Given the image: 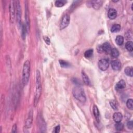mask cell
I'll list each match as a JSON object with an SVG mask.
<instances>
[{
  "instance_id": "4316f807",
  "label": "cell",
  "mask_w": 133,
  "mask_h": 133,
  "mask_svg": "<svg viewBox=\"0 0 133 133\" xmlns=\"http://www.w3.org/2000/svg\"><path fill=\"white\" fill-rule=\"evenodd\" d=\"M93 54V50L91 49H88V50L86 51L84 54V56L85 58H89L92 56Z\"/></svg>"
},
{
  "instance_id": "9c48e42d",
  "label": "cell",
  "mask_w": 133,
  "mask_h": 133,
  "mask_svg": "<svg viewBox=\"0 0 133 133\" xmlns=\"http://www.w3.org/2000/svg\"><path fill=\"white\" fill-rule=\"evenodd\" d=\"M118 15L117 11L114 8H110L108 12V17L110 19H114L117 18Z\"/></svg>"
},
{
  "instance_id": "ffe728a7",
  "label": "cell",
  "mask_w": 133,
  "mask_h": 133,
  "mask_svg": "<svg viewBox=\"0 0 133 133\" xmlns=\"http://www.w3.org/2000/svg\"><path fill=\"white\" fill-rule=\"evenodd\" d=\"M121 30V26L119 24H113L111 28V31L112 33L118 32Z\"/></svg>"
},
{
  "instance_id": "e0dca14e",
  "label": "cell",
  "mask_w": 133,
  "mask_h": 133,
  "mask_svg": "<svg viewBox=\"0 0 133 133\" xmlns=\"http://www.w3.org/2000/svg\"><path fill=\"white\" fill-rule=\"evenodd\" d=\"M126 87V83L124 80H122L117 83L116 88L117 89H123Z\"/></svg>"
},
{
  "instance_id": "6da1fadb",
  "label": "cell",
  "mask_w": 133,
  "mask_h": 133,
  "mask_svg": "<svg viewBox=\"0 0 133 133\" xmlns=\"http://www.w3.org/2000/svg\"><path fill=\"white\" fill-rule=\"evenodd\" d=\"M42 94V83L41 79V73L40 71L36 70V91L34 98V106L36 107L39 101Z\"/></svg>"
},
{
  "instance_id": "cb8c5ba5",
  "label": "cell",
  "mask_w": 133,
  "mask_h": 133,
  "mask_svg": "<svg viewBox=\"0 0 133 133\" xmlns=\"http://www.w3.org/2000/svg\"><path fill=\"white\" fill-rule=\"evenodd\" d=\"M126 49L129 51H132L133 50V43L132 41H128L125 44Z\"/></svg>"
},
{
  "instance_id": "3957f363",
  "label": "cell",
  "mask_w": 133,
  "mask_h": 133,
  "mask_svg": "<svg viewBox=\"0 0 133 133\" xmlns=\"http://www.w3.org/2000/svg\"><path fill=\"white\" fill-rule=\"evenodd\" d=\"M72 94L76 99L81 102L84 103L86 100L84 90L80 86H76L73 89Z\"/></svg>"
},
{
  "instance_id": "4fadbf2b",
  "label": "cell",
  "mask_w": 133,
  "mask_h": 133,
  "mask_svg": "<svg viewBox=\"0 0 133 133\" xmlns=\"http://www.w3.org/2000/svg\"><path fill=\"white\" fill-rule=\"evenodd\" d=\"M113 119L115 123L121 122L123 119V115L120 112H115L113 115Z\"/></svg>"
},
{
  "instance_id": "d6a6232c",
  "label": "cell",
  "mask_w": 133,
  "mask_h": 133,
  "mask_svg": "<svg viewBox=\"0 0 133 133\" xmlns=\"http://www.w3.org/2000/svg\"><path fill=\"white\" fill-rule=\"evenodd\" d=\"M97 51L98 53H102L104 52L102 48V45H98L97 48Z\"/></svg>"
},
{
  "instance_id": "484cf974",
  "label": "cell",
  "mask_w": 133,
  "mask_h": 133,
  "mask_svg": "<svg viewBox=\"0 0 133 133\" xmlns=\"http://www.w3.org/2000/svg\"><path fill=\"white\" fill-rule=\"evenodd\" d=\"M110 105L113 110H117L118 109V104L116 101L114 100H112L110 101Z\"/></svg>"
},
{
  "instance_id": "9a60e30c",
  "label": "cell",
  "mask_w": 133,
  "mask_h": 133,
  "mask_svg": "<svg viewBox=\"0 0 133 133\" xmlns=\"http://www.w3.org/2000/svg\"><path fill=\"white\" fill-rule=\"evenodd\" d=\"M103 3L102 1H93L92 2V6L95 10H98L100 9V8L101 7Z\"/></svg>"
},
{
  "instance_id": "44dd1931",
  "label": "cell",
  "mask_w": 133,
  "mask_h": 133,
  "mask_svg": "<svg viewBox=\"0 0 133 133\" xmlns=\"http://www.w3.org/2000/svg\"><path fill=\"white\" fill-rule=\"evenodd\" d=\"M124 41V38L122 36H118L115 38V42L118 45H122Z\"/></svg>"
},
{
  "instance_id": "f1b7e54d",
  "label": "cell",
  "mask_w": 133,
  "mask_h": 133,
  "mask_svg": "<svg viewBox=\"0 0 133 133\" xmlns=\"http://www.w3.org/2000/svg\"><path fill=\"white\" fill-rule=\"evenodd\" d=\"M126 106L127 108L132 110L133 109V101L132 99H128L126 102Z\"/></svg>"
},
{
  "instance_id": "52a82bcc",
  "label": "cell",
  "mask_w": 133,
  "mask_h": 133,
  "mask_svg": "<svg viewBox=\"0 0 133 133\" xmlns=\"http://www.w3.org/2000/svg\"><path fill=\"white\" fill-rule=\"evenodd\" d=\"M98 66L102 71H106L109 67V60L108 59H101L98 62Z\"/></svg>"
},
{
  "instance_id": "836d02e7",
  "label": "cell",
  "mask_w": 133,
  "mask_h": 133,
  "mask_svg": "<svg viewBox=\"0 0 133 133\" xmlns=\"http://www.w3.org/2000/svg\"><path fill=\"white\" fill-rule=\"evenodd\" d=\"M17 125L15 124L14 125V126L12 127V133H16L17 132Z\"/></svg>"
},
{
  "instance_id": "8fae6325",
  "label": "cell",
  "mask_w": 133,
  "mask_h": 133,
  "mask_svg": "<svg viewBox=\"0 0 133 133\" xmlns=\"http://www.w3.org/2000/svg\"><path fill=\"white\" fill-rule=\"evenodd\" d=\"M32 121H33V114L32 111H31L29 113V116L26 120V122H25V127L28 128H30L32 124Z\"/></svg>"
},
{
  "instance_id": "5bb4252c",
  "label": "cell",
  "mask_w": 133,
  "mask_h": 133,
  "mask_svg": "<svg viewBox=\"0 0 133 133\" xmlns=\"http://www.w3.org/2000/svg\"><path fill=\"white\" fill-rule=\"evenodd\" d=\"M82 77L83 82L84 83L85 85H88V86H90L91 85V81H90L87 75L86 74V73L84 71H82Z\"/></svg>"
},
{
  "instance_id": "7c38bea8",
  "label": "cell",
  "mask_w": 133,
  "mask_h": 133,
  "mask_svg": "<svg viewBox=\"0 0 133 133\" xmlns=\"http://www.w3.org/2000/svg\"><path fill=\"white\" fill-rule=\"evenodd\" d=\"M102 48L103 51L106 54L110 53L111 49H112V48H111V46L108 42H106L103 44L102 45Z\"/></svg>"
},
{
  "instance_id": "ba28073f",
  "label": "cell",
  "mask_w": 133,
  "mask_h": 133,
  "mask_svg": "<svg viewBox=\"0 0 133 133\" xmlns=\"http://www.w3.org/2000/svg\"><path fill=\"white\" fill-rule=\"evenodd\" d=\"M121 63L119 60H115L112 61L111 64V67H112V69L114 71H118L121 69Z\"/></svg>"
},
{
  "instance_id": "ac0fdd59",
  "label": "cell",
  "mask_w": 133,
  "mask_h": 133,
  "mask_svg": "<svg viewBox=\"0 0 133 133\" xmlns=\"http://www.w3.org/2000/svg\"><path fill=\"white\" fill-rule=\"evenodd\" d=\"M27 30L28 28L27 27V25H25V24H23L22 25H21V36H22L24 40L25 38Z\"/></svg>"
},
{
  "instance_id": "1f68e13d",
  "label": "cell",
  "mask_w": 133,
  "mask_h": 133,
  "mask_svg": "<svg viewBox=\"0 0 133 133\" xmlns=\"http://www.w3.org/2000/svg\"><path fill=\"white\" fill-rule=\"evenodd\" d=\"M60 126L59 125H58V126H56L54 128V130H53V132L55 133H58L60 132Z\"/></svg>"
},
{
  "instance_id": "f546056e",
  "label": "cell",
  "mask_w": 133,
  "mask_h": 133,
  "mask_svg": "<svg viewBox=\"0 0 133 133\" xmlns=\"http://www.w3.org/2000/svg\"><path fill=\"white\" fill-rule=\"evenodd\" d=\"M127 127L130 130H132L133 128V121H128L127 123Z\"/></svg>"
},
{
  "instance_id": "30bf717a",
  "label": "cell",
  "mask_w": 133,
  "mask_h": 133,
  "mask_svg": "<svg viewBox=\"0 0 133 133\" xmlns=\"http://www.w3.org/2000/svg\"><path fill=\"white\" fill-rule=\"evenodd\" d=\"M93 114L97 122L99 123L100 122V112L96 105H94L93 107Z\"/></svg>"
},
{
  "instance_id": "7402d4cb",
  "label": "cell",
  "mask_w": 133,
  "mask_h": 133,
  "mask_svg": "<svg viewBox=\"0 0 133 133\" xmlns=\"http://www.w3.org/2000/svg\"><path fill=\"white\" fill-rule=\"evenodd\" d=\"M67 3V1L65 0H57L55 2V5L57 7H61Z\"/></svg>"
},
{
  "instance_id": "5b68a950",
  "label": "cell",
  "mask_w": 133,
  "mask_h": 133,
  "mask_svg": "<svg viewBox=\"0 0 133 133\" xmlns=\"http://www.w3.org/2000/svg\"><path fill=\"white\" fill-rule=\"evenodd\" d=\"M70 18L69 15L66 14L64 15L60 22V30H63L67 28L70 23Z\"/></svg>"
},
{
  "instance_id": "d6986e66",
  "label": "cell",
  "mask_w": 133,
  "mask_h": 133,
  "mask_svg": "<svg viewBox=\"0 0 133 133\" xmlns=\"http://www.w3.org/2000/svg\"><path fill=\"white\" fill-rule=\"evenodd\" d=\"M133 69L132 67H127L125 69H124V72L126 75L132 77L133 76Z\"/></svg>"
},
{
  "instance_id": "603a6c76",
  "label": "cell",
  "mask_w": 133,
  "mask_h": 133,
  "mask_svg": "<svg viewBox=\"0 0 133 133\" xmlns=\"http://www.w3.org/2000/svg\"><path fill=\"white\" fill-rule=\"evenodd\" d=\"M59 62L60 65L61 67L62 68H69V67H70V63L67 62L66 61L64 60H62V59L59 60Z\"/></svg>"
},
{
  "instance_id": "d4e9b609",
  "label": "cell",
  "mask_w": 133,
  "mask_h": 133,
  "mask_svg": "<svg viewBox=\"0 0 133 133\" xmlns=\"http://www.w3.org/2000/svg\"><path fill=\"white\" fill-rule=\"evenodd\" d=\"M110 53L111 54V56H112V57H113V58H117L119 56V51L115 48H114L111 49Z\"/></svg>"
},
{
  "instance_id": "4dcf8cb0",
  "label": "cell",
  "mask_w": 133,
  "mask_h": 133,
  "mask_svg": "<svg viewBox=\"0 0 133 133\" xmlns=\"http://www.w3.org/2000/svg\"><path fill=\"white\" fill-rule=\"evenodd\" d=\"M43 39L45 41V42L46 43L48 44V45H50V40L49 39V38L48 36H44L43 37Z\"/></svg>"
},
{
  "instance_id": "2e32d148",
  "label": "cell",
  "mask_w": 133,
  "mask_h": 133,
  "mask_svg": "<svg viewBox=\"0 0 133 133\" xmlns=\"http://www.w3.org/2000/svg\"><path fill=\"white\" fill-rule=\"evenodd\" d=\"M25 18L26 20V24L28 30L30 26V21H29V11L28 10V4H26L25 5Z\"/></svg>"
},
{
  "instance_id": "83f0119b",
  "label": "cell",
  "mask_w": 133,
  "mask_h": 133,
  "mask_svg": "<svg viewBox=\"0 0 133 133\" xmlns=\"http://www.w3.org/2000/svg\"><path fill=\"white\" fill-rule=\"evenodd\" d=\"M115 129H116L117 131H122L124 128V125H123V124L121 122L116 123V124L115 125Z\"/></svg>"
},
{
  "instance_id": "8992f818",
  "label": "cell",
  "mask_w": 133,
  "mask_h": 133,
  "mask_svg": "<svg viewBox=\"0 0 133 133\" xmlns=\"http://www.w3.org/2000/svg\"><path fill=\"white\" fill-rule=\"evenodd\" d=\"M16 3V20L18 24H21V11L20 2L19 1H15Z\"/></svg>"
},
{
  "instance_id": "7a4b0ae2",
  "label": "cell",
  "mask_w": 133,
  "mask_h": 133,
  "mask_svg": "<svg viewBox=\"0 0 133 133\" xmlns=\"http://www.w3.org/2000/svg\"><path fill=\"white\" fill-rule=\"evenodd\" d=\"M30 74V62L29 60H27L24 64L22 73V81L24 86H25L28 83Z\"/></svg>"
},
{
  "instance_id": "277c9868",
  "label": "cell",
  "mask_w": 133,
  "mask_h": 133,
  "mask_svg": "<svg viewBox=\"0 0 133 133\" xmlns=\"http://www.w3.org/2000/svg\"><path fill=\"white\" fill-rule=\"evenodd\" d=\"M10 11V22L13 24L15 18L16 14V3L14 1H11L10 2L9 6Z\"/></svg>"
}]
</instances>
